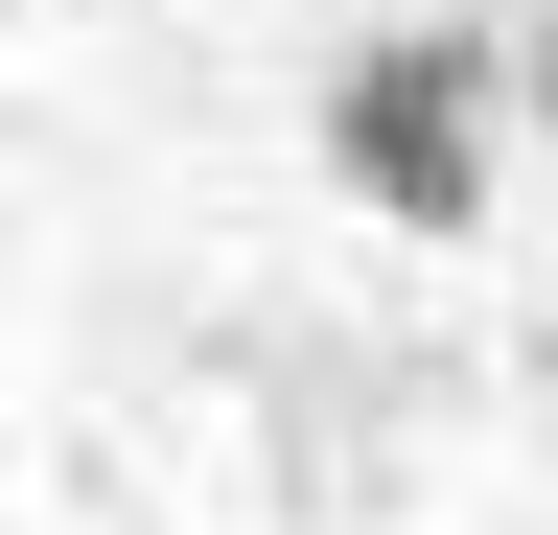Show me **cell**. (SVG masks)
Returning a JSON list of instances; mask_svg holds the SVG:
<instances>
[{
  "label": "cell",
  "instance_id": "1",
  "mask_svg": "<svg viewBox=\"0 0 558 535\" xmlns=\"http://www.w3.org/2000/svg\"><path fill=\"white\" fill-rule=\"evenodd\" d=\"M326 186L373 233H488V186H512V47H488V24L326 47Z\"/></svg>",
  "mask_w": 558,
  "mask_h": 535
}]
</instances>
